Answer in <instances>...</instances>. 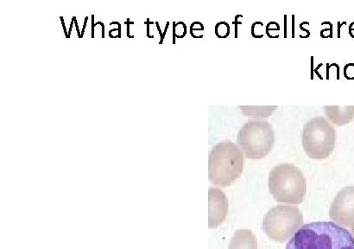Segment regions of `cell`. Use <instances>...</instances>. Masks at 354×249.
Returning <instances> with one entry per match:
<instances>
[{
  "label": "cell",
  "instance_id": "6da1fadb",
  "mask_svg": "<svg viewBox=\"0 0 354 249\" xmlns=\"http://www.w3.org/2000/svg\"><path fill=\"white\" fill-rule=\"evenodd\" d=\"M286 249H354V237L334 223H312L295 233Z\"/></svg>",
  "mask_w": 354,
  "mask_h": 249
},
{
  "label": "cell",
  "instance_id": "7a4b0ae2",
  "mask_svg": "<svg viewBox=\"0 0 354 249\" xmlns=\"http://www.w3.org/2000/svg\"><path fill=\"white\" fill-rule=\"evenodd\" d=\"M244 164V154L239 145L231 141L218 143L208 158L210 182L220 187L230 186L241 176Z\"/></svg>",
  "mask_w": 354,
  "mask_h": 249
},
{
  "label": "cell",
  "instance_id": "3957f363",
  "mask_svg": "<svg viewBox=\"0 0 354 249\" xmlns=\"http://www.w3.org/2000/svg\"><path fill=\"white\" fill-rule=\"evenodd\" d=\"M268 185L270 194L279 203L300 204L306 196V178L292 164L275 166L270 173Z\"/></svg>",
  "mask_w": 354,
  "mask_h": 249
},
{
  "label": "cell",
  "instance_id": "277c9868",
  "mask_svg": "<svg viewBox=\"0 0 354 249\" xmlns=\"http://www.w3.org/2000/svg\"><path fill=\"white\" fill-rule=\"evenodd\" d=\"M237 141L246 158L259 160L272 151L275 131L268 121L250 120L239 130Z\"/></svg>",
  "mask_w": 354,
  "mask_h": 249
},
{
  "label": "cell",
  "instance_id": "5b68a950",
  "mask_svg": "<svg viewBox=\"0 0 354 249\" xmlns=\"http://www.w3.org/2000/svg\"><path fill=\"white\" fill-rule=\"evenodd\" d=\"M301 142L308 157L315 160H324L335 150V128L325 117H315L305 124Z\"/></svg>",
  "mask_w": 354,
  "mask_h": 249
},
{
  "label": "cell",
  "instance_id": "8992f818",
  "mask_svg": "<svg viewBox=\"0 0 354 249\" xmlns=\"http://www.w3.org/2000/svg\"><path fill=\"white\" fill-rule=\"evenodd\" d=\"M303 223V214L298 208L279 205L272 208L266 214L262 228L272 240L284 242L298 230Z\"/></svg>",
  "mask_w": 354,
  "mask_h": 249
},
{
  "label": "cell",
  "instance_id": "52a82bcc",
  "mask_svg": "<svg viewBox=\"0 0 354 249\" xmlns=\"http://www.w3.org/2000/svg\"><path fill=\"white\" fill-rule=\"evenodd\" d=\"M329 216L344 226L354 223V186L343 188L331 204Z\"/></svg>",
  "mask_w": 354,
  "mask_h": 249
},
{
  "label": "cell",
  "instance_id": "ba28073f",
  "mask_svg": "<svg viewBox=\"0 0 354 249\" xmlns=\"http://www.w3.org/2000/svg\"><path fill=\"white\" fill-rule=\"evenodd\" d=\"M209 227L217 228L227 216L228 201L225 193L218 189H209Z\"/></svg>",
  "mask_w": 354,
  "mask_h": 249
},
{
  "label": "cell",
  "instance_id": "9c48e42d",
  "mask_svg": "<svg viewBox=\"0 0 354 249\" xmlns=\"http://www.w3.org/2000/svg\"><path fill=\"white\" fill-rule=\"evenodd\" d=\"M325 114L336 126L342 127L354 119V106H326Z\"/></svg>",
  "mask_w": 354,
  "mask_h": 249
},
{
  "label": "cell",
  "instance_id": "30bf717a",
  "mask_svg": "<svg viewBox=\"0 0 354 249\" xmlns=\"http://www.w3.org/2000/svg\"><path fill=\"white\" fill-rule=\"evenodd\" d=\"M228 249H258V241L252 231L238 230L232 237Z\"/></svg>",
  "mask_w": 354,
  "mask_h": 249
},
{
  "label": "cell",
  "instance_id": "8fae6325",
  "mask_svg": "<svg viewBox=\"0 0 354 249\" xmlns=\"http://www.w3.org/2000/svg\"><path fill=\"white\" fill-rule=\"evenodd\" d=\"M241 113L245 116L253 118L254 120H262L261 119H267V117L272 116L277 109V107H245L239 106Z\"/></svg>",
  "mask_w": 354,
  "mask_h": 249
},
{
  "label": "cell",
  "instance_id": "7c38bea8",
  "mask_svg": "<svg viewBox=\"0 0 354 249\" xmlns=\"http://www.w3.org/2000/svg\"><path fill=\"white\" fill-rule=\"evenodd\" d=\"M156 22H151V21H150V19H147V21H145V24H147V37L149 38H154V36H151V35L150 34V26L151 24H155Z\"/></svg>",
  "mask_w": 354,
  "mask_h": 249
},
{
  "label": "cell",
  "instance_id": "4fadbf2b",
  "mask_svg": "<svg viewBox=\"0 0 354 249\" xmlns=\"http://www.w3.org/2000/svg\"><path fill=\"white\" fill-rule=\"evenodd\" d=\"M100 24V22H97L95 24V16H92V38H95V26Z\"/></svg>",
  "mask_w": 354,
  "mask_h": 249
},
{
  "label": "cell",
  "instance_id": "5bb4252c",
  "mask_svg": "<svg viewBox=\"0 0 354 249\" xmlns=\"http://www.w3.org/2000/svg\"><path fill=\"white\" fill-rule=\"evenodd\" d=\"M124 24L127 26V37L129 38H133L134 36H131L130 35V26L131 24H134V22H131L130 19H127Z\"/></svg>",
  "mask_w": 354,
  "mask_h": 249
},
{
  "label": "cell",
  "instance_id": "9a60e30c",
  "mask_svg": "<svg viewBox=\"0 0 354 249\" xmlns=\"http://www.w3.org/2000/svg\"><path fill=\"white\" fill-rule=\"evenodd\" d=\"M73 20L75 21V28H76V30H77L79 38H82L81 30H80V29H79L77 20H76V17H73Z\"/></svg>",
  "mask_w": 354,
  "mask_h": 249
},
{
  "label": "cell",
  "instance_id": "2e32d148",
  "mask_svg": "<svg viewBox=\"0 0 354 249\" xmlns=\"http://www.w3.org/2000/svg\"><path fill=\"white\" fill-rule=\"evenodd\" d=\"M169 26V23L167 22V24H166V27H165V33H162V37L161 38L160 42H159V44H162V43H164V39H165V37L166 36V33H167V30H168Z\"/></svg>",
  "mask_w": 354,
  "mask_h": 249
},
{
  "label": "cell",
  "instance_id": "e0dca14e",
  "mask_svg": "<svg viewBox=\"0 0 354 249\" xmlns=\"http://www.w3.org/2000/svg\"><path fill=\"white\" fill-rule=\"evenodd\" d=\"M60 19L62 20V27H64V33H65V36H66V37L69 38L68 37V33L67 31V28H66V26H65V24H64V17H61Z\"/></svg>",
  "mask_w": 354,
  "mask_h": 249
},
{
  "label": "cell",
  "instance_id": "ac0fdd59",
  "mask_svg": "<svg viewBox=\"0 0 354 249\" xmlns=\"http://www.w3.org/2000/svg\"><path fill=\"white\" fill-rule=\"evenodd\" d=\"M111 26H113V24H117L118 26H119V33H118V37L120 38L121 37V26L120 22H112L110 24Z\"/></svg>",
  "mask_w": 354,
  "mask_h": 249
},
{
  "label": "cell",
  "instance_id": "d6986e66",
  "mask_svg": "<svg viewBox=\"0 0 354 249\" xmlns=\"http://www.w3.org/2000/svg\"><path fill=\"white\" fill-rule=\"evenodd\" d=\"M88 17H86V19L84 21V26H83V28H82V37H83V35H84L86 24H88Z\"/></svg>",
  "mask_w": 354,
  "mask_h": 249
},
{
  "label": "cell",
  "instance_id": "ffe728a7",
  "mask_svg": "<svg viewBox=\"0 0 354 249\" xmlns=\"http://www.w3.org/2000/svg\"><path fill=\"white\" fill-rule=\"evenodd\" d=\"M100 26L102 27V38L105 37V26H104V24L102 22H100Z\"/></svg>",
  "mask_w": 354,
  "mask_h": 249
},
{
  "label": "cell",
  "instance_id": "44dd1931",
  "mask_svg": "<svg viewBox=\"0 0 354 249\" xmlns=\"http://www.w3.org/2000/svg\"><path fill=\"white\" fill-rule=\"evenodd\" d=\"M156 24V26H157L158 30V31H159V34H160V37H161V38H162V30H161V29H160V26H159V24H158V22H156V24Z\"/></svg>",
  "mask_w": 354,
  "mask_h": 249
},
{
  "label": "cell",
  "instance_id": "7402d4cb",
  "mask_svg": "<svg viewBox=\"0 0 354 249\" xmlns=\"http://www.w3.org/2000/svg\"><path fill=\"white\" fill-rule=\"evenodd\" d=\"M352 232L354 237V223L352 225Z\"/></svg>",
  "mask_w": 354,
  "mask_h": 249
}]
</instances>
